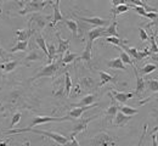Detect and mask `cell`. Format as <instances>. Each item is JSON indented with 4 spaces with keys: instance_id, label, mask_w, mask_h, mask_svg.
I'll return each mask as SVG.
<instances>
[{
    "instance_id": "cell-1",
    "label": "cell",
    "mask_w": 158,
    "mask_h": 146,
    "mask_svg": "<svg viewBox=\"0 0 158 146\" xmlns=\"http://www.w3.org/2000/svg\"><path fill=\"white\" fill-rule=\"evenodd\" d=\"M24 131H32L35 134H40V135H45L52 140H55L59 145L64 146L68 141L69 138L63 136L59 133H54V131H46V130H39V129H33V128H21V129H10V130H5L2 131V134H19V133H24Z\"/></svg>"
},
{
    "instance_id": "cell-2",
    "label": "cell",
    "mask_w": 158,
    "mask_h": 146,
    "mask_svg": "<svg viewBox=\"0 0 158 146\" xmlns=\"http://www.w3.org/2000/svg\"><path fill=\"white\" fill-rule=\"evenodd\" d=\"M61 59L62 57H59V60H56L55 62H51L49 63V65H46V66H44L34 77L31 78V81L33 82V81H37L39 78H43V77H50V78L55 77L56 73H57V71L61 68V66H64L62 63V61H61Z\"/></svg>"
},
{
    "instance_id": "cell-3",
    "label": "cell",
    "mask_w": 158,
    "mask_h": 146,
    "mask_svg": "<svg viewBox=\"0 0 158 146\" xmlns=\"http://www.w3.org/2000/svg\"><path fill=\"white\" fill-rule=\"evenodd\" d=\"M117 139L107 131H100L91 140L90 146H116Z\"/></svg>"
},
{
    "instance_id": "cell-4",
    "label": "cell",
    "mask_w": 158,
    "mask_h": 146,
    "mask_svg": "<svg viewBox=\"0 0 158 146\" xmlns=\"http://www.w3.org/2000/svg\"><path fill=\"white\" fill-rule=\"evenodd\" d=\"M52 5V1H26L23 4V7L19 11L20 15H27V14H38L41 10L45 9V6Z\"/></svg>"
},
{
    "instance_id": "cell-5",
    "label": "cell",
    "mask_w": 158,
    "mask_h": 146,
    "mask_svg": "<svg viewBox=\"0 0 158 146\" xmlns=\"http://www.w3.org/2000/svg\"><path fill=\"white\" fill-rule=\"evenodd\" d=\"M64 121H73L72 118H69L68 116L66 117H50V116H37L33 118L32 123L27 128H32L34 125L44 124V123H49V122H64Z\"/></svg>"
},
{
    "instance_id": "cell-6",
    "label": "cell",
    "mask_w": 158,
    "mask_h": 146,
    "mask_svg": "<svg viewBox=\"0 0 158 146\" xmlns=\"http://www.w3.org/2000/svg\"><path fill=\"white\" fill-rule=\"evenodd\" d=\"M99 117H100V115H95V116H91V117H88V118L78 119L77 123H76L74 127H73V130H72V133H71V135H69V139L76 138L77 134L81 133V131H84V130L86 129L88 124H89L91 121H94V119H96V118H99Z\"/></svg>"
},
{
    "instance_id": "cell-7",
    "label": "cell",
    "mask_w": 158,
    "mask_h": 146,
    "mask_svg": "<svg viewBox=\"0 0 158 146\" xmlns=\"http://www.w3.org/2000/svg\"><path fill=\"white\" fill-rule=\"evenodd\" d=\"M49 20H50V16H49V15H43V14L38 12V14H33V15H32V17L29 19L28 24L32 26V24L34 23L38 29H44V28L48 26Z\"/></svg>"
},
{
    "instance_id": "cell-8",
    "label": "cell",
    "mask_w": 158,
    "mask_h": 146,
    "mask_svg": "<svg viewBox=\"0 0 158 146\" xmlns=\"http://www.w3.org/2000/svg\"><path fill=\"white\" fill-rule=\"evenodd\" d=\"M44 57H46V56L44 55V52H43L41 50H39V49H37L35 46H33V48L29 50L28 55L23 59V65L29 66L31 62H34V61H43Z\"/></svg>"
},
{
    "instance_id": "cell-9",
    "label": "cell",
    "mask_w": 158,
    "mask_h": 146,
    "mask_svg": "<svg viewBox=\"0 0 158 146\" xmlns=\"http://www.w3.org/2000/svg\"><path fill=\"white\" fill-rule=\"evenodd\" d=\"M79 21H83L90 26H95V27H107L110 26V21L107 19H101V17H81L74 15Z\"/></svg>"
},
{
    "instance_id": "cell-10",
    "label": "cell",
    "mask_w": 158,
    "mask_h": 146,
    "mask_svg": "<svg viewBox=\"0 0 158 146\" xmlns=\"http://www.w3.org/2000/svg\"><path fill=\"white\" fill-rule=\"evenodd\" d=\"M78 85L84 91H91V90H94V89H96L99 86V84H96L95 79L93 77H88V76L86 77H81L79 79Z\"/></svg>"
},
{
    "instance_id": "cell-11",
    "label": "cell",
    "mask_w": 158,
    "mask_h": 146,
    "mask_svg": "<svg viewBox=\"0 0 158 146\" xmlns=\"http://www.w3.org/2000/svg\"><path fill=\"white\" fill-rule=\"evenodd\" d=\"M110 94L112 95V98L117 102H119V104H125L129 99H131L134 96L133 93H122V91H117V90H113V89L110 91Z\"/></svg>"
},
{
    "instance_id": "cell-12",
    "label": "cell",
    "mask_w": 158,
    "mask_h": 146,
    "mask_svg": "<svg viewBox=\"0 0 158 146\" xmlns=\"http://www.w3.org/2000/svg\"><path fill=\"white\" fill-rule=\"evenodd\" d=\"M96 106H99V105L94 104V105H91V106H88V107H74V108H72V110L68 112V117L72 118L73 121L80 119L81 115H83L85 111H88V110H90V108H94V107H96Z\"/></svg>"
},
{
    "instance_id": "cell-13",
    "label": "cell",
    "mask_w": 158,
    "mask_h": 146,
    "mask_svg": "<svg viewBox=\"0 0 158 146\" xmlns=\"http://www.w3.org/2000/svg\"><path fill=\"white\" fill-rule=\"evenodd\" d=\"M96 99H98L96 94H88L84 98H81L79 100V102L73 105V107H88V106H91L96 101Z\"/></svg>"
},
{
    "instance_id": "cell-14",
    "label": "cell",
    "mask_w": 158,
    "mask_h": 146,
    "mask_svg": "<svg viewBox=\"0 0 158 146\" xmlns=\"http://www.w3.org/2000/svg\"><path fill=\"white\" fill-rule=\"evenodd\" d=\"M19 60H11V61H5V62H0V71L2 73H10L12 71H15L17 68V66L20 65Z\"/></svg>"
},
{
    "instance_id": "cell-15",
    "label": "cell",
    "mask_w": 158,
    "mask_h": 146,
    "mask_svg": "<svg viewBox=\"0 0 158 146\" xmlns=\"http://www.w3.org/2000/svg\"><path fill=\"white\" fill-rule=\"evenodd\" d=\"M35 33V31L33 28H28V29H17L15 32L16 37H17V40L19 42H28V39Z\"/></svg>"
},
{
    "instance_id": "cell-16",
    "label": "cell",
    "mask_w": 158,
    "mask_h": 146,
    "mask_svg": "<svg viewBox=\"0 0 158 146\" xmlns=\"http://www.w3.org/2000/svg\"><path fill=\"white\" fill-rule=\"evenodd\" d=\"M105 29H106V27H95V28H91L88 32V42L94 43V40H96L98 38L103 37Z\"/></svg>"
},
{
    "instance_id": "cell-17",
    "label": "cell",
    "mask_w": 158,
    "mask_h": 146,
    "mask_svg": "<svg viewBox=\"0 0 158 146\" xmlns=\"http://www.w3.org/2000/svg\"><path fill=\"white\" fill-rule=\"evenodd\" d=\"M56 38H57V42H59V48L56 49L57 55H60V57H62L63 54L69 49V39H62L59 32H56Z\"/></svg>"
},
{
    "instance_id": "cell-18",
    "label": "cell",
    "mask_w": 158,
    "mask_h": 146,
    "mask_svg": "<svg viewBox=\"0 0 158 146\" xmlns=\"http://www.w3.org/2000/svg\"><path fill=\"white\" fill-rule=\"evenodd\" d=\"M52 9H54V15H52V21L50 22V24H51V27H55L57 22L63 21V16H62V14H61V11H60L59 0L55 1V2H52Z\"/></svg>"
},
{
    "instance_id": "cell-19",
    "label": "cell",
    "mask_w": 158,
    "mask_h": 146,
    "mask_svg": "<svg viewBox=\"0 0 158 146\" xmlns=\"http://www.w3.org/2000/svg\"><path fill=\"white\" fill-rule=\"evenodd\" d=\"M134 73H135V78H136V88H135V95L138 96H141V94L145 91V86H146V83L145 81L142 79V77L139 74L138 68L135 67L134 68Z\"/></svg>"
},
{
    "instance_id": "cell-20",
    "label": "cell",
    "mask_w": 158,
    "mask_h": 146,
    "mask_svg": "<svg viewBox=\"0 0 158 146\" xmlns=\"http://www.w3.org/2000/svg\"><path fill=\"white\" fill-rule=\"evenodd\" d=\"M91 52H93V43L86 42V46L84 49V51L81 52V55L79 56L78 61H85V62H91Z\"/></svg>"
},
{
    "instance_id": "cell-21",
    "label": "cell",
    "mask_w": 158,
    "mask_h": 146,
    "mask_svg": "<svg viewBox=\"0 0 158 146\" xmlns=\"http://www.w3.org/2000/svg\"><path fill=\"white\" fill-rule=\"evenodd\" d=\"M117 24L118 22L117 20H112V23H110V26L106 27L105 29V33H103V37H116V38H119V34L117 32Z\"/></svg>"
},
{
    "instance_id": "cell-22",
    "label": "cell",
    "mask_w": 158,
    "mask_h": 146,
    "mask_svg": "<svg viewBox=\"0 0 158 146\" xmlns=\"http://www.w3.org/2000/svg\"><path fill=\"white\" fill-rule=\"evenodd\" d=\"M108 95H110V98H111V105H110V107L106 110V113H105V115H106V117H107V118H110V119H111V118H114V116L117 115V112L119 111L118 110L119 106L116 104V100L112 98V95H111L110 93H108Z\"/></svg>"
},
{
    "instance_id": "cell-23",
    "label": "cell",
    "mask_w": 158,
    "mask_h": 146,
    "mask_svg": "<svg viewBox=\"0 0 158 146\" xmlns=\"http://www.w3.org/2000/svg\"><path fill=\"white\" fill-rule=\"evenodd\" d=\"M131 119V117H129V116H125V115H123L122 112H117V115L114 116V118H113V124L116 125V127H123V125H125Z\"/></svg>"
},
{
    "instance_id": "cell-24",
    "label": "cell",
    "mask_w": 158,
    "mask_h": 146,
    "mask_svg": "<svg viewBox=\"0 0 158 146\" xmlns=\"http://www.w3.org/2000/svg\"><path fill=\"white\" fill-rule=\"evenodd\" d=\"M77 26H78V32H77V38L79 39H84L85 34H86V31L89 32L91 29V26L85 23L83 21H78L77 22Z\"/></svg>"
},
{
    "instance_id": "cell-25",
    "label": "cell",
    "mask_w": 158,
    "mask_h": 146,
    "mask_svg": "<svg viewBox=\"0 0 158 146\" xmlns=\"http://www.w3.org/2000/svg\"><path fill=\"white\" fill-rule=\"evenodd\" d=\"M100 74V79H101V82H100L99 86H102V85H105L106 83H114L117 84V79H116V77H113V76H111L110 73H107V72H103V71H100L99 72Z\"/></svg>"
},
{
    "instance_id": "cell-26",
    "label": "cell",
    "mask_w": 158,
    "mask_h": 146,
    "mask_svg": "<svg viewBox=\"0 0 158 146\" xmlns=\"http://www.w3.org/2000/svg\"><path fill=\"white\" fill-rule=\"evenodd\" d=\"M107 66H108L110 68H113V69L127 71V67H125V65L122 62V60H120L119 57H116V59H113V60H110V61L107 62Z\"/></svg>"
},
{
    "instance_id": "cell-27",
    "label": "cell",
    "mask_w": 158,
    "mask_h": 146,
    "mask_svg": "<svg viewBox=\"0 0 158 146\" xmlns=\"http://www.w3.org/2000/svg\"><path fill=\"white\" fill-rule=\"evenodd\" d=\"M35 43H37V45L40 48V50L44 52V55L48 57V45H46V42H45L44 37L40 33L35 34Z\"/></svg>"
},
{
    "instance_id": "cell-28",
    "label": "cell",
    "mask_w": 158,
    "mask_h": 146,
    "mask_svg": "<svg viewBox=\"0 0 158 146\" xmlns=\"http://www.w3.org/2000/svg\"><path fill=\"white\" fill-rule=\"evenodd\" d=\"M123 50H125V52L130 56V57H133L135 61H138L139 59V50L136 48H131V46H128L127 44H123L122 46H120Z\"/></svg>"
},
{
    "instance_id": "cell-29",
    "label": "cell",
    "mask_w": 158,
    "mask_h": 146,
    "mask_svg": "<svg viewBox=\"0 0 158 146\" xmlns=\"http://www.w3.org/2000/svg\"><path fill=\"white\" fill-rule=\"evenodd\" d=\"M118 110H119V112H122L123 115H125V116H129V117H131V116L136 115V113L139 112L138 108H133V107H130V106H127V105H122V106H119Z\"/></svg>"
},
{
    "instance_id": "cell-30",
    "label": "cell",
    "mask_w": 158,
    "mask_h": 146,
    "mask_svg": "<svg viewBox=\"0 0 158 146\" xmlns=\"http://www.w3.org/2000/svg\"><path fill=\"white\" fill-rule=\"evenodd\" d=\"M71 90H72V79H71L69 72L66 71L64 72V95L66 96H69Z\"/></svg>"
},
{
    "instance_id": "cell-31",
    "label": "cell",
    "mask_w": 158,
    "mask_h": 146,
    "mask_svg": "<svg viewBox=\"0 0 158 146\" xmlns=\"http://www.w3.org/2000/svg\"><path fill=\"white\" fill-rule=\"evenodd\" d=\"M63 22L66 23V26L68 27V29L72 32L73 38H77V32H78V26H77V22L73 21V20H68V19H63Z\"/></svg>"
},
{
    "instance_id": "cell-32",
    "label": "cell",
    "mask_w": 158,
    "mask_h": 146,
    "mask_svg": "<svg viewBox=\"0 0 158 146\" xmlns=\"http://www.w3.org/2000/svg\"><path fill=\"white\" fill-rule=\"evenodd\" d=\"M77 59H78V55H77V54L71 52L69 50H67V51L63 54L61 61H62L63 65H67V63H71L72 61H74V60H77Z\"/></svg>"
},
{
    "instance_id": "cell-33",
    "label": "cell",
    "mask_w": 158,
    "mask_h": 146,
    "mask_svg": "<svg viewBox=\"0 0 158 146\" xmlns=\"http://www.w3.org/2000/svg\"><path fill=\"white\" fill-rule=\"evenodd\" d=\"M156 69H157V66L155 63H147L142 68H140L138 72H140L139 74H141V76H146V74H150V73L155 72Z\"/></svg>"
},
{
    "instance_id": "cell-34",
    "label": "cell",
    "mask_w": 158,
    "mask_h": 146,
    "mask_svg": "<svg viewBox=\"0 0 158 146\" xmlns=\"http://www.w3.org/2000/svg\"><path fill=\"white\" fill-rule=\"evenodd\" d=\"M129 10V5L128 4H124V5H119V6H116V7H112V15H113V20H116V17L120 15V14H124Z\"/></svg>"
},
{
    "instance_id": "cell-35",
    "label": "cell",
    "mask_w": 158,
    "mask_h": 146,
    "mask_svg": "<svg viewBox=\"0 0 158 146\" xmlns=\"http://www.w3.org/2000/svg\"><path fill=\"white\" fill-rule=\"evenodd\" d=\"M57 56V50H56V46L54 43L49 44L48 45V61L49 63H51L54 61V59Z\"/></svg>"
},
{
    "instance_id": "cell-36",
    "label": "cell",
    "mask_w": 158,
    "mask_h": 146,
    "mask_svg": "<svg viewBox=\"0 0 158 146\" xmlns=\"http://www.w3.org/2000/svg\"><path fill=\"white\" fill-rule=\"evenodd\" d=\"M27 46H28V42H19L15 46L9 49V52L10 54H15V52H19V51H26Z\"/></svg>"
},
{
    "instance_id": "cell-37",
    "label": "cell",
    "mask_w": 158,
    "mask_h": 146,
    "mask_svg": "<svg viewBox=\"0 0 158 146\" xmlns=\"http://www.w3.org/2000/svg\"><path fill=\"white\" fill-rule=\"evenodd\" d=\"M119 59L122 60V62L124 63H127V65H130L133 68H135V65H134V61L131 60V57L125 52V51H120V55H119Z\"/></svg>"
},
{
    "instance_id": "cell-38",
    "label": "cell",
    "mask_w": 158,
    "mask_h": 146,
    "mask_svg": "<svg viewBox=\"0 0 158 146\" xmlns=\"http://www.w3.org/2000/svg\"><path fill=\"white\" fill-rule=\"evenodd\" d=\"M105 42L111 43V44H113V45H116V46H119V48H120L123 44H127V40H123V39L116 38V37H106V38H105Z\"/></svg>"
},
{
    "instance_id": "cell-39",
    "label": "cell",
    "mask_w": 158,
    "mask_h": 146,
    "mask_svg": "<svg viewBox=\"0 0 158 146\" xmlns=\"http://www.w3.org/2000/svg\"><path fill=\"white\" fill-rule=\"evenodd\" d=\"M146 85L148 86V89L152 91V93H158V81L156 78H151L146 82Z\"/></svg>"
},
{
    "instance_id": "cell-40",
    "label": "cell",
    "mask_w": 158,
    "mask_h": 146,
    "mask_svg": "<svg viewBox=\"0 0 158 146\" xmlns=\"http://www.w3.org/2000/svg\"><path fill=\"white\" fill-rule=\"evenodd\" d=\"M0 60H2V62H5V60H12V54H10L9 51H5L0 46Z\"/></svg>"
},
{
    "instance_id": "cell-41",
    "label": "cell",
    "mask_w": 158,
    "mask_h": 146,
    "mask_svg": "<svg viewBox=\"0 0 158 146\" xmlns=\"http://www.w3.org/2000/svg\"><path fill=\"white\" fill-rule=\"evenodd\" d=\"M21 117H22V113L21 112H16L12 118H11V123H10V128H14V125H16L21 121Z\"/></svg>"
},
{
    "instance_id": "cell-42",
    "label": "cell",
    "mask_w": 158,
    "mask_h": 146,
    "mask_svg": "<svg viewBox=\"0 0 158 146\" xmlns=\"http://www.w3.org/2000/svg\"><path fill=\"white\" fill-rule=\"evenodd\" d=\"M150 42H151V48H150L151 54H158V45H157L156 39H155V35H153V37H151Z\"/></svg>"
},
{
    "instance_id": "cell-43",
    "label": "cell",
    "mask_w": 158,
    "mask_h": 146,
    "mask_svg": "<svg viewBox=\"0 0 158 146\" xmlns=\"http://www.w3.org/2000/svg\"><path fill=\"white\" fill-rule=\"evenodd\" d=\"M139 33H140V39L142 40V42H146V40H148V35H147V32L143 29V28H139Z\"/></svg>"
},
{
    "instance_id": "cell-44",
    "label": "cell",
    "mask_w": 158,
    "mask_h": 146,
    "mask_svg": "<svg viewBox=\"0 0 158 146\" xmlns=\"http://www.w3.org/2000/svg\"><path fill=\"white\" fill-rule=\"evenodd\" d=\"M146 133H147V124L143 125V129H142V134H141V136H140V140H139V143H138V145H136V146H141L142 141H143V139H145V136H146Z\"/></svg>"
},
{
    "instance_id": "cell-45",
    "label": "cell",
    "mask_w": 158,
    "mask_h": 146,
    "mask_svg": "<svg viewBox=\"0 0 158 146\" xmlns=\"http://www.w3.org/2000/svg\"><path fill=\"white\" fill-rule=\"evenodd\" d=\"M64 146H80V145H79V143L77 141V139L73 138V139H69V141H68Z\"/></svg>"
},
{
    "instance_id": "cell-46",
    "label": "cell",
    "mask_w": 158,
    "mask_h": 146,
    "mask_svg": "<svg viewBox=\"0 0 158 146\" xmlns=\"http://www.w3.org/2000/svg\"><path fill=\"white\" fill-rule=\"evenodd\" d=\"M127 4V1H123V0H113L112 1V6L116 7V6H119V5H124Z\"/></svg>"
},
{
    "instance_id": "cell-47",
    "label": "cell",
    "mask_w": 158,
    "mask_h": 146,
    "mask_svg": "<svg viewBox=\"0 0 158 146\" xmlns=\"http://www.w3.org/2000/svg\"><path fill=\"white\" fill-rule=\"evenodd\" d=\"M151 138H152V146H158V143H157V135H156V133H153Z\"/></svg>"
},
{
    "instance_id": "cell-48",
    "label": "cell",
    "mask_w": 158,
    "mask_h": 146,
    "mask_svg": "<svg viewBox=\"0 0 158 146\" xmlns=\"http://www.w3.org/2000/svg\"><path fill=\"white\" fill-rule=\"evenodd\" d=\"M157 131H158V123H157V125L153 128V130H152V134H153V133H157Z\"/></svg>"
},
{
    "instance_id": "cell-49",
    "label": "cell",
    "mask_w": 158,
    "mask_h": 146,
    "mask_svg": "<svg viewBox=\"0 0 158 146\" xmlns=\"http://www.w3.org/2000/svg\"><path fill=\"white\" fill-rule=\"evenodd\" d=\"M4 141H5V139H2V138H0V144H1V143H4Z\"/></svg>"
},
{
    "instance_id": "cell-50",
    "label": "cell",
    "mask_w": 158,
    "mask_h": 146,
    "mask_svg": "<svg viewBox=\"0 0 158 146\" xmlns=\"http://www.w3.org/2000/svg\"><path fill=\"white\" fill-rule=\"evenodd\" d=\"M1 5H2V4L0 2V14H1Z\"/></svg>"
},
{
    "instance_id": "cell-51",
    "label": "cell",
    "mask_w": 158,
    "mask_h": 146,
    "mask_svg": "<svg viewBox=\"0 0 158 146\" xmlns=\"http://www.w3.org/2000/svg\"><path fill=\"white\" fill-rule=\"evenodd\" d=\"M1 135H2V131H1V130H0V138H1Z\"/></svg>"
},
{
    "instance_id": "cell-52",
    "label": "cell",
    "mask_w": 158,
    "mask_h": 146,
    "mask_svg": "<svg viewBox=\"0 0 158 146\" xmlns=\"http://www.w3.org/2000/svg\"><path fill=\"white\" fill-rule=\"evenodd\" d=\"M156 101H158V99H156Z\"/></svg>"
},
{
    "instance_id": "cell-53",
    "label": "cell",
    "mask_w": 158,
    "mask_h": 146,
    "mask_svg": "<svg viewBox=\"0 0 158 146\" xmlns=\"http://www.w3.org/2000/svg\"><path fill=\"white\" fill-rule=\"evenodd\" d=\"M59 146H61V145H59Z\"/></svg>"
}]
</instances>
